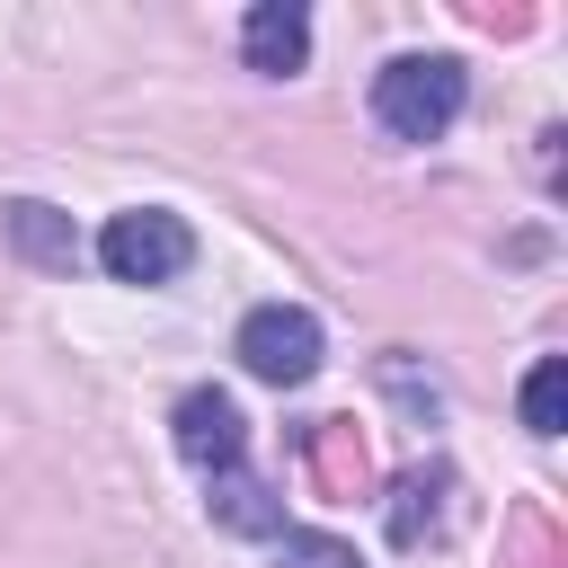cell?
Listing matches in <instances>:
<instances>
[{
	"mask_svg": "<svg viewBox=\"0 0 568 568\" xmlns=\"http://www.w3.org/2000/svg\"><path fill=\"white\" fill-rule=\"evenodd\" d=\"M462 106H470V71L453 53H399L373 71V124L390 142H444Z\"/></svg>",
	"mask_w": 568,
	"mask_h": 568,
	"instance_id": "1",
	"label": "cell"
},
{
	"mask_svg": "<svg viewBox=\"0 0 568 568\" xmlns=\"http://www.w3.org/2000/svg\"><path fill=\"white\" fill-rule=\"evenodd\" d=\"M98 266L115 284H169V275L195 266V231L178 213H160V204H133V213H115L98 231Z\"/></svg>",
	"mask_w": 568,
	"mask_h": 568,
	"instance_id": "2",
	"label": "cell"
},
{
	"mask_svg": "<svg viewBox=\"0 0 568 568\" xmlns=\"http://www.w3.org/2000/svg\"><path fill=\"white\" fill-rule=\"evenodd\" d=\"M240 364H248L257 382H275V390L311 382V373H320V320H311L302 302H257V311L240 320Z\"/></svg>",
	"mask_w": 568,
	"mask_h": 568,
	"instance_id": "3",
	"label": "cell"
},
{
	"mask_svg": "<svg viewBox=\"0 0 568 568\" xmlns=\"http://www.w3.org/2000/svg\"><path fill=\"white\" fill-rule=\"evenodd\" d=\"M169 435H178V453H186L204 479L240 470V453H248V417H240V399H231V390H213V382L178 390V408H169Z\"/></svg>",
	"mask_w": 568,
	"mask_h": 568,
	"instance_id": "4",
	"label": "cell"
},
{
	"mask_svg": "<svg viewBox=\"0 0 568 568\" xmlns=\"http://www.w3.org/2000/svg\"><path fill=\"white\" fill-rule=\"evenodd\" d=\"M240 53H248V71L293 80V71L311 62V9H302V0H257V9L240 18Z\"/></svg>",
	"mask_w": 568,
	"mask_h": 568,
	"instance_id": "5",
	"label": "cell"
},
{
	"mask_svg": "<svg viewBox=\"0 0 568 568\" xmlns=\"http://www.w3.org/2000/svg\"><path fill=\"white\" fill-rule=\"evenodd\" d=\"M204 506H213L222 532H248V541H275V532H284V497H275L266 479H248V470H222Z\"/></svg>",
	"mask_w": 568,
	"mask_h": 568,
	"instance_id": "6",
	"label": "cell"
},
{
	"mask_svg": "<svg viewBox=\"0 0 568 568\" xmlns=\"http://www.w3.org/2000/svg\"><path fill=\"white\" fill-rule=\"evenodd\" d=\"M9 240H18V257L53 266V275H71V266H80V231H71V213H53V204H36V195H18V204H9Z\"/></svg>",
	"mask_w": 568,
	"mask_h": 568,
	"instance_id": "7",
	"label": "cell"
},
{
	"mask_svg": "<svg viewBox=\"0 0 568 568\" xmlns=\"http://www.w3.org/2000/svg\"><path fill=\"white\" fill-rule=\"evenodd\" d=\"M444 497H453V479H444V470H408V479H399V497H390V541H399V550H417V541L444 524Z\"/></svg>",
	"mask_w": 568,
	"mask_h": 568,
	"instance_id": "8",
	"label": "cell"
},
{
	"mask_svg": "<svg viewBox=\"0 0 568 568\" xmlns=\"http://www.w3.org/2000/svg\"><path fill=\"white\" fill-rule=\"evenodd\" d=\"M524 426H532V435H559V426H568V364H559V355H541V364L524 373Z\"/></svg>",
	"mask_w": 568,
	"mask_h": 568,
	"instance_id": "9",
	"label": "cell"
},
{
	"mask_svg": "<svg viewBox=\"0 0 568 568\" xmlns=\"http://www.w3.org/2000/svg\"><path fill=\"white\" fill-rule=\"evenodd\" d=\"M275 568H364L337 532H275Z\"/></svg>",
	"mask_w": 568,
	"mask_h": 568,
	"instance_id": "10",
	"label": "cell"
}]
</instances>
